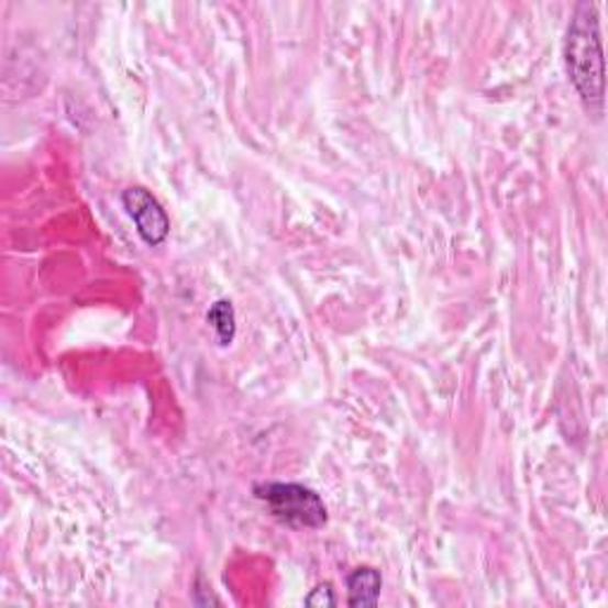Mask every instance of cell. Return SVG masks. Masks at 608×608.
I'll list each match as a JSON object with an SVG mask.
<instances>
[{"label":"cell","instance_id":"cell-5","mask_svg":"<svg viewBox=\"0 0 608 608\" xmlns=\"http://www.w3.org/2000/svg\"><path fill=\"white\" fill-rule=\"evenodd\" d=\"M207 323H212V329L217 331L219 345H231L235 338V311L229 300H217L210 311H207Z\"/></svg>","mask_w":608,"mask_h":608},{"label":"cell","instance_id":"cell-3","mask_svg":"<svg viewBox=\"0 0 608 608\" xmlns=\"http://www.w3.org/2000/svg\"><path fill=\"white\" fill-rule=\"evenodd\" d=\"M122 202L126 207V212L131 217L133 224H136V231L143 239L145 245H162L169 235V217L162 210V204L153 196L151 190H145L141 186L126 188L122 192Z\"/></svg>","mask_w":608,"mask_h":608},{"label":"cell","instance_id":"cell-2","mask_svg":"<svg viewBox=\"0 0 608 608\" xmlns=\"http://www.w3.org/2000/svg\"><path fill=\"white\" fill-rule=\"evenodd\" d=\"M255 495L280 523L292 528H321L329 518L314 489L298 483H264L255 487Z\"/></svg>","mask_w":608,"mask_h":608},{"label":"cell","instance_id":"cell-1","mask_svg":"<svg viewBox=\"0 0 608 608\" xmlns=\"http://www.w3.org/2000/svg\"><path fill=\"white\" fill-rule=\"evenodd\" d=\"M566 67L571 81L587 106L604 102V55L597 8L581 3L573 12L566 34Z\"/></svg>","mask_w":608,"mask_h":608},{"label":"cell","instance_id":"cell-6","mask_svg":"<svg viewBox=\"0 0 608 608\" xmlns=\"http://www.w3.org/2000/svg\"><path fill=\"white\" fill-rule=\"evenodd\" d=\"M307 606H335L338 599L333 595L331 585H319L317 589H311V595L305 599Z\"/></svg>","mask_w":608,"mask_h":608},{"label":"cell","instance_id":"cell-4","mask_svg":"<svg viewBox=\"0 0 608 608\" xmlns=\"http://www.w3.org/2000/svg\"><path fill=\"white\" fill-rule=\"evenodd\" d=\"M383 577L376 568H357L347 575V604L350 606H376L380 599Z\"/></svg>","mask_w":608,"mask_h":608}]
</instances>
